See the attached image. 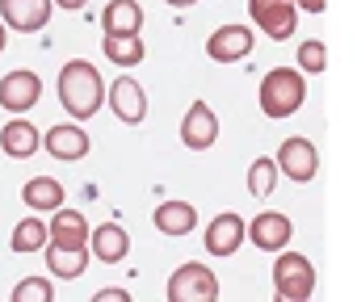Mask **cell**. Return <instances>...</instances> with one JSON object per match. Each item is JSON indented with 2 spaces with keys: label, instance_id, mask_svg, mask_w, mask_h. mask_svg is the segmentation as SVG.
<instances>
[{
  "label": "cell",
  "instance_id": "obj_26",
  "mask_svg": "<svg viewBox=\"0 0 357 302\" xmlns=\"http://www.w3.org/2000/svg\"><path fill=\"white\" fill-rule=\"evenodd\" d=\"M298 67H303V72H324V67H328V51H324V42L307 38V42L298 47Z\"/></svg>",
  "mask_w": 357,
  "mask_h": 302
},
{
  "label": "cell",
  "instance_id": "obj_11",
  "mask_svg": "<svg viewBox=\"0 0 357 302\" xmlns=\"http://www.w3.org/2000/svg\"><path fill=\"white\" fill-rule=\"evenodd\" d=\"M0 22L22 34H34L51 22V0H0Z\"/></svg>",
  "mask_w": 357,
  "mask_h": 302
},
{
  "label": "cell",
  "instance_id": "obj_29",
  "mask_svg": "<svg viewBox=\"0 0 357 302\" xmlns=\"http://www.w3.org/2000/svg\"><path fill=\"white\" fill-rule=\"evenodd\" d=\"M55 5H59V9H84L89 0H55Z\"/></svg>",
  "mask_w": 357,
  "mask_h": 302
},
{
  "label": "cell",
  "instance_id": "obj_13",
  "mask_svg": "<svg viewBox=\"0 0 357 302\" xmlns=\"http://www.w3.org/2000/svg\"><path fill=\"white\" fill-rule=\"evenodd\" d=\"M47 244L55 248H89V223L80 210H55V223L47 227Z\"/></svg>",
  "mask_w": 357,
  "mask_h": 302
},
{
  "label": "cell",
  "instance_id": "obj_3",
  "mask_svg": "<svg viewBox=\"0 0 357 302\" xmlns=\"http://www.w3.org/2000/svg\"><path fill=\"white\" fill-rule=\"evenodd\" d=\"M273 289L282 302H307L315 289V269L303 252H282L273 260Z\"/></svg>",
  "mask_w": 357,
  "mask_h": 302
},
{
  "label": "cell",
  "instance_id": "obj_28",
  "mask_svg": "<svg viewBox=\"0 0 357 302\" xmlns=\"http://www.w3.org/2000/svg\"><path fill=\"white\" fill-rule=\"evenodd\" d=\"M97 302H126V289H101Z\"/></svg>",
  "mask_w": 357,
  "mask_h": 302
},
{
  "label": "cell",
  "instance_id": "obj_31",
  "mask_svg": "<svg viewBox=\"0 0 357 302\" xmlns=\"http://www.w3.org/2000/svg\"><path fill=\"white\" fill-rule=\"evenodd\" d=\"M0 51H5V22H0Z\"/></svg>",
  "mask_w": 357,
  "mask_h": 302
},
{
  "label": "cell",
  "instance_id": "obj_14",
  "mask_svg": "<svg viewBox=\"0 0 357 302\" xmlns=\"http://www.w3.org/2000/svg\"><path fill=\"white\" fill-rule=\"evenodd\" d=\"M244 244V218L240 214H219L211 227H206V252L211 256H236V248Z\"/></svg>",
  "mask_w": 357,
  "mask_h": 302
},
{
  "label": "cell",
  "instance_id": "obj_21",
  "mask_svg": "<svg viewBox=\"0 0 357 302\" xmlns=\"http://www.w3.org/2000/svg\"><path fill=\"white\" fill-rule=\"evenodd\" d=\"M47 269L55 277L72 281V277H80L89 269V248H55V244H47Z\"/></svg>",
  "mask_w": 357,
  "mask_h": 302
},
{
  "label": "cell",
  "instance_id": "obj_27",
  "mask_svg": "<svg viewBox=\"0 0 357 302\" xmlns=\"http://www.w3.org/2000/svg\"><path fill=\"white\" fill-rule=\"evenodd\" d=\"M294 9H307V13H324L328 0H294Z\"/></svg>",
  "mask_w": 357,
  "mask_h": 302
},
{
  "label": "cell",
  "instance_id": "obj_24",
  "mask_svg": "<svg viewBox=\"0 0 357 302\" xmlns=\"http://www.w3.org/2000/svg\"><path fill=\"white\" fill-rule=\"evenodd\" d=\"M9 244H13V252H38V248H47V223H38V218L17 223Z\"/></svg>",
  "mask_w": 357,
  "mask_h": 302
},
{
  "label": "cell",
  "instance_id": "obj_6",
  "mask_svg": "<svg viewBox=\"0 0 357 302\" xmlns=\"http://www.w3.org/2000/svg\"><path fill=\"white\" fill-rule=\"evenodd\" d=\"M294 235V223L282 214V210H261L248 227H244V239H252L261 252H282Z\"/></svg>",
  "mask_w": 357,
  "mask_h": 302
},
{
  "label": "cell",
  "instance_id": "obj_10",
  "mask_svg": "<svg viewBox=\"0 0 357 302\" xmlns=\"http://www.w3.org/2000/svg\"><path fill=\"white\" fill-rule=\"evenodd\" d=\"M215 138H219V118H215V109H211L206 101H194L190 113H185V122H181V143H185L190 151H206V147H215Z\"/></svg>",
  "mask_w": 357,
  "mask_h": 302
},
{
  "label": "cell",
  "instance_id": "obj_2",
  "mask_svg": "<svg viewBox=\"0 0 357 302\" xmlns=\"http://www.w3.org/2000/svg\"><path fill=\"white\" fill-rule=\"evenodd\" d=\"M307 101V84L294 67H273L261 80V113L265 118H290Z\"/></svg>",
  "mask_w": 357,
  "mask_h": 302
},
{
  "label": "cell",
  "instance_id": "obj_15",
  "mask_svg": "<svg viewBox=\"0 0 357 302\" xmlns=\"http://www.w3.org/2000/svg\"><path fill=\"white\" fill-rule=\"evenodd\" d=\"M43 143H47V151H51L55 160H84L89 147H93L89 134H84L80 126H51Z\"/></svg>",
  "mask_w": 357,
  "mask_h": 302
},
{
  "label": "cell",
  "instance_id": "obj_4",
  "mask_svg": "<svg viewBox=\"0 0 357 302\" xmlns=\"http://www.w3.org/2000/svg\"><path fill=\"white\" fill-rule=\"evenodd\" d=\"M219 298V281L206 264L190 260L168 277V302H215Z\"/></svg>",
  "mask_w": 357,
  "mask_h": 302
},
{
  "label": "cell",
  "instance_id": "obj_1",
  "mask_svg": "<svg viewBox=\"0 0 357 302\" xmlns=\"http://www.w3.org/2000/svg\"><path fill=\"white\" fill-rule=\"evenodd\" d=\"M59 101L72 118H93L105 101V80L89 59H72L59 72Z\"/></svg>",
  "mask_w": 357,
  "mask_h": 302
},
{
  "label": "cell",
  "instance_id": "obj_17",
  "mask_svg": "<svg viewBox=\"0 0 357 302\" xmlns=\"http://www.w3.org/2000/svg\"><path fill=\"white\" fill-rule=\"evenodd\" d=\"M198 227V210L190 202H160L155 206V231L160 235H190Z\"/></svg>",
  "mask_w": 357,
  "mask_h": 302
},
{
  "label": "cell",
  "instance_id": "obj_18",
  "mask_svg": "<svg viewBox=\"0 0 357 302\" xmlns=\"http://www.w3.org/2000/svg\"><path fill=\"white\" fill-rule=\"evenodd\" d=\"M38 143H43V134L22 118H13L5 130H0V147H5V156H13V160H30L38 151Z\"/></svg>",
  "mask_w": 357,
  "mask_h": 302
},
{
  "label": "cell",
  "instance_id": "obj_19",
  "mask_svg": "<svg viewBox=\"0 0 357 302\" xmlns=\"http://www.w3.org/2000/svg\"><path fill=\"white\" fill-rule=\"evenodd\" d=\"M101 26H105V34H139V26H143L139 0H109V9L101 13Z\"/></svg>",
  "mask_w": 357,
  "mask_h": 302
},
{
  "label": "cell",
  "instance_id": "obj_16",
  "mask_svg": "<svg viewBox=\"0 0 357 302\" xmlns=\"http://www.w3.org/2000/svg\"><path fill=\"white\" fill-rule=\"evenodd\" d=\"M89 244H93V256H97L101 264H118V260L130 252V235H126V227H118V223H101V227L89 235Z\"/></svg>",
  "mask_w": 357,
  "mask_h": 302
},
{
  "label": "cell",
  "instance_id": "obj_9",
  "mask_svg": "<svg viewBox=\"0 0 357 302\" xmlns=\"http://www.w3.org/2000/svg\"><path fill=\"white\" fill-rule=\"evenodd\" d=\"M109 109L118 113V122L126 126H139L147 118V97H143V84L135 76H118L109 84Z\"/></svg>",
  "mask_w": 357,
  "mask_h": 302
},
{
  "label": "cell",
  "instance_id": "obj_7",
  "mask_svg": "<svg viewBox=\"0 0 357 302\" xmlns=\"http://www.w3.org/2000/svg\"><path fill=\"white\" fill-rule=\"evenodd\" d=\"M38 97H43V80H38V72H30V67H17V72H9L5 80H0V105H5L9 113L34 109Z\"/></svg>",
  "mask_w": 357,
  "mask_h": 302
},
{
  "label": "cell",
  "instance_id": "obj_25",
  "mask_svg": "<svg viewBox=\"0 0 357 302\" xmlns=\"http://www.w3.org/2000/svg\"><path fill=\"white\" fill-rule=\"evenodd\" d=\"M51 298H55L51 277H26V281H17V289H13V302H51Z\"/></svg>",
  "mask_w": 357,
  "mask_h": 302
},
{
  "label": "cell",
  "instance_id": "obj_22",
  "mask_svg": "<svg viewBox=\"0 0 357 302\" xmlns=\"http://www.w3.org/2000/svg\"><path fill=\"white\" fill-rule=\"evenodd\" d=\"M22 202L34 206V210H59L63 206V185L55 177H34V181H26Z\"/></svg>",
  "mask_w": 357,
  "mask_h": 302
},
{
  "label": "cell",
  "instance_id": "obj_20",
  "mask_svg": "<svg viewBox=\"0 0 357 302\" xmlns=\"http://www.w3.org/2000/svg\"><path fill=\"white\" fill-rule=\"evenodd\" d=\"M101 51H105V59L118 63V67H135V63H143V55H147L139 34H105Z\"/></svg>",
  "mask_w": 357,
  "mask_h": 302
},
{
  "label": "cell",
  "instance_id": "obj_5",
  "mask_svg": "<svg viewBox=\"0 0 357 302\" xmlns=\"http://www.w3.org/2000/svg\"><path fill=\"white\" fill-rule=\"evenodd\" d=\"M248 13L261 26V34H269L273 42H286L298 26V9L294 0H248Z\"/></svg>",
  "mask_w": 357,
  "mask_h": 302
},
{
  "label": "cell",
  "instance_id": "obj_12",
  "mask_svg": "<svg viewBox=\"0 0 357 302\" xmlns=\"http://www.w3.org/2000/svg\"><path fill=\"white\" fill-rule=\"evenodd\" d=\"M252 51V30L248 26H219L206 42V55L215 63H236V59H248Z\"/></svg>",
  "mask_w": 357,
  "mask_h": 302
},
{
  "label": "cell",
  "instance_id": "obj_30",
  "mask_svg": "<svg viewBox=\"0 0 357 302\" xmlns=\"http://www.w3.org/2000/svg\"><path fill=\"white\" fill-rule=\"evenodd\" d=\"M172 9H190V5H198V0H168Z\"/></svg>",
  "mask_w": 357,
  "mask_h": 302
},
{
  "label": "cell",
  "instance_id": "obj_23",
  "mask_svg": "<svg viewBox=\"0 0 357 302\" xmlns=\"http://www.w3.org/2000/svg\"><path fill=\"white\" fill-rule=\"evenodd\" d=\"M273 185H278V164H273V160H265V156H257V160H252V168H248V193L261 202V198H269V193H273Z\"/></svg>",
  "mask_w": 357,
  "mask_h": 302
},
{
  "label": "cell",
  "instance_id": "obj_8",
  "mask_svg": "<svg viewBox=\"0 0 357 302\" xmlns=\"http://www.w3.org/2000/svg\"><path fill=\"white\" fill-rule=\"evenodd\" d=\"M278 173H286L290 181H311L315 177V168H319V151H315V143L311 138H286L282 147H278Z\"/></svg>",
  "mask_w": 357,
  "mask_h": 302
}]
</instances>
